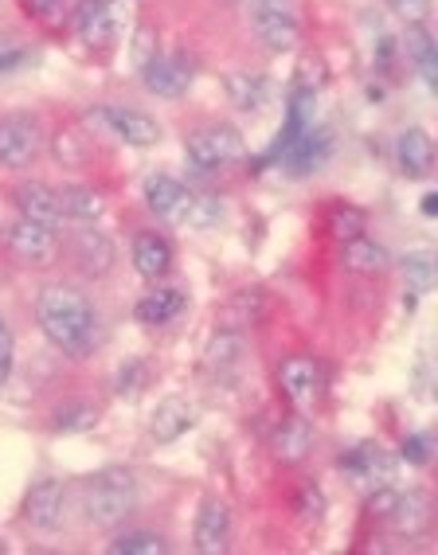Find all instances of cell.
<instances>
[{
  "instance_id": "29",
  "label": "cell",
  "mask_w": 438,
  "mask_h": 555,
  "mask_svg": "<svg viewBox=\"0 0 438 555\" xmlns=\"http://www.w3.org/2000/svg\"><path fill=\"white\" fill-rule=\"evenodd\" d=\"M110 555H165L169 544H165V535L157 532H145V528H130V532H118L114 540L106 544Z\"/></svg>"
},
{
  "instance_id": "30",
  "label": "cell",
  "mask_w": 438,
  "mask_h": 555,
  "mask_svg": "<svg viewBox=\"0 0 438 555\" xmlns=\"http://www.w3.org/2000/svg\"><path fill=\"white\" fill-rule=\"evenodd\" d=\"M87 157H90L87 133H79V129H60V133H55V160H60V165L79 169V165H87Z\"/></svg>"
},
{
  "instance_id": "26",
  "label": "cell",
  "mask_w": 438,
  "mask_h": 555,
  "mask_svg": "<svg viewBox=\"0 0 438 555\" xmlns=\"http://www.w3.org/2000/svg\"><path fill=\"white\" fill-rule=\"evenodd\" d=\"M403 51H408V60L415 63V70L423 75V82L438 87V48H435V36L427 31V24H408Z\"/></svg>"
},
{
  "instance_id": "36",
  "label": "cell",
  "mask_w": 438,
  "mask_h": 555,
  "mask_svg": "<svg viewBox=\"0 0 438 555\" xmlns=\"http://www.w3.org/2000/svg\"><path fill=\"white\" fill-rule=\"evenodd\" d=\"M16 4H21L24 16L48 24V28H55L63 21V0H16Z\"/></svg>"
},
{
  "instance_id": "9",
  "label": "cell",
  "mask_w": 438,
  "mask_h": 555,
  "mask_svg": "<svg viewBox=\"0 0 438 555\" xmlns=\"http://www.w3.org/2000/svg\"><path fill=\"white\" fill-rule=\"evenodd\" d=\"M337 466L357 489H376V486H391V481H396V457L384 447H372V442L349 450V454H340Z\"/></svg>"
},
{
  "instance_id": "37",
  "label": "cell",
  "mask_w": 438,
  "mask_h": 555,
  "mask_svg": "<svg viewBox=\"0 0 438 555\" xmlns=\"http://www.w3.org/2000/svg\"><path fill=\"white\" fill-rule=\"evenodd\" d=\"M12 367H16V340H12V328L0 318V387L12 379Z\"/></svg>"
},
{
  "instance_id": "11",
  "label": "cell",
  "mask_w": 438,
  "mask_h": 555,
  "mask_svg": "<svg viewBox=\"0 0 438 555\" xmlns=\"http://www.w3.org/2000/svg\"><path fill=\"white\" fill-rule=\"evenodd\" d=\"M63 513H67V486L48 477V481H36L24 496V520H28L36 532H60Z\"/></svg>"
},
{
  "instance_id": "17",
  "label": "cell",
  "mask_w": 438,
  "mask_h": 555,
  "mask_svg": "<svg viewBox=\"0 0 438 555\" xmlns=\"http://www.w3.org/2000/svg\"><path fill=\"white\" fill-rule=\"evenodd\" d=\"M396 169L408 180H427L435 169V141H430L427 129H403L396 138Z\"/></svg>"
},
{
  "instance_id": "27",
  "label": "cell",
  "mask_w": 438,
  "mask_h": 555,
  "mask_svg": "<svg viewBox=\"0 0 438 555\" xmlns=\"http://www.w3.org/2000/svg\"><path fill=\"white\" fill-rule=\"evenodd\" d=\"M223 82H228L231 102H235L243 114H259V109L270 102V82L262 79V75H243V70H231Z\"/></svg>"
},
{
  "instance_id": "28",
  "label": "cell",
  "mask_w": 438,
  "mask_h": 555,
  "mask_svg": "<svg viewBox=\"0 0 438 555\" xmlns=\"http://www.w3.org/2000/svg\"><path fill=\"white\" fill-rule=\"evenodd\" d=\"M262 313V294L259 289H243V294H235V298L228 301V306L216 313V325L223 328V333H235V328H247L255 325Z\"/></svg>"
},
{
  "instance_id": "6",
  "label": "cell",
  "mask_w": 438,
  "mask_h": 555,
  "mask_svg": "<svg viewBox=\"0 0 438 555\" xmlns=\"http://www.w3.org/2000/svg\"><path fill=\"white\" fill-rule=\"evenodd\" d=\"M250 31L274 55L298 48L301 24L298 12H294V0H250Z\"/></svg>"
},
{
  "instance_id": "8",
  "label": "cell",
  "mask_w": 438,
  "mask_h": 555,
  "mask_svg": "<svg viewBox=\"0 0 438 555\" xmlns=\"http://www.w3.org/2000/svg\"><path fill=\"white\" fill-rule=\"evenodd\" d=\"M192 199H196V192L184 189L177 177H169V172H153V177L145 180V208H150L160 223L189 228Z\"/></svg>"
},
{
  "instance_id": "41",
  "label": "cell",
  "mask_w": 438,
  "mask_h": 555,
  "mask_svg": "<svg viewBox=\"0 0 438 555\" xmlns=\"http://www.w3.org/2000/svg\"><path fill=\"white\" fill-rule=\"evenodd\" d=\"M28 51L21 48L16 40H0V75H12L16 67H24Z\"/></svg>"
},
{
  "instance_id": "34",
  "label": "cell",
  "mask_w": 438,
  "mask_h": 555,
  "mask_svg": "<svg viewBox=\"0 0 438 555\" xmlns=\"http://www.w3.org/2000/svg\"><path fill=\"white\" fill-rule=\"evenodd\" d=\"M130 55H133V67H150L153 60L160 55V40H157V31L150 28V24H141L138 31H133V48H130Z\"/></svg>"
},
{
  "instance_id": "38",
  "label": "cell",
  "mask_w": 438,
  "mask_h": 555,
  "mask_svg": "<svg viewBox=\"0 0 438 555\" xmlns=\"http://www.w3.org/2000/svg\"><path fill=\"white\" fill-rule=\"evenodd\" d=\"M399 457H403L408 466H427V462H430V438L427 435L403 438V447H399Z\"/></svg>"
},
{
  "instance_id": "32",
  "label": "cell",
  "mask_w": 438,
  "mask_h": 555,
  "mask_svg": "<svg viewBox=\"0 0 438 555\" xmlns=\"http://www.w3.org/2000/svg\"><path fill=\"white\" fill-rule=\"evenodd\" d=\"M328 231H333L337 243H349V238H360L364 231H369V216H364L360 208H337L333 219H328Z\"/></svg>"
},
{
  "instance_id": "18",
  "label": "cell",
  "mask_w": 438,
  "mask_h": 555,
  "mask_svg": "<svg viewBox=\"0 0 438 555\" xmlns=\"http://www.w3.org/2000/svg\"><path fill=\"white\" fill-rule=\"evenodd\" d=\"M141 82L157 99H180L192 82V67L180 55H157L150 67H141Z\"/></svg>"
},
{
  "instance_id": "16",
  "label": "cell",
  "mask_w": 438,
  "mask_h": 555,
  "mask_svg": "<svg viewBox=\"0 0 438 555\" xmlns=\"http://www.w3.org/2000/svg\"><path fill=\"white\" fill-rule=\"evenodd\" d=\"M328 153H333V133H328V129L306 126L298 138L282 150V157H286V169L294 172V177H309V172H321Z\"/></svg>"
},
{
  "instance_id": "39",
  "label": "cell",
  "mask_w": 438,
  "mask_h": 555,
  "mask_svg": "<svg viewBox=\"0 0 438 555\" xmlns=\"http://www.w3.org/2000/svg\"><path fill=\"white\" fill-rule=\"evenodd\" d=\"M298 516L301 520H321L325 516V493L318 486H306L298 493Z\"/></svg>"
},
{
  "instance_id": "42",
  "label": "cell",
  "mask_w": 438,
  "mask_h": 555,
  "mask_svg": "<svg viewBox=\"0 0 438 555\" xmlns=\"http://www.w3.org/2000/svg\"><path fill=\"white\" fill-rule=\"evenodd\" d=\"M435 192H430V196H423V211H427V216H435V211H438V204H435Z\"/></svg>"
},
{
  "instance_id": "1",
  "label": "cell",
  "mask_w": 438,
  "mask_h": 555,
  "mask_svg": "<svg viewBox=\"0 0 438 555\" xmlns=\"http://www.w3.org/2000/svg\"><path fill=\"white\" fill-rule=\"evenodd\" d=\"M40 333L67 360H90L99 348V313L75 286H48L36 301Z\"/></svg>"
},
{
  "instance_id": "23",
  "label": "cell",
  "mask_w": 438,
  "mask_h": 555,
  "mask_svg": "<svg viewBox=\"0 0 438 555\" xmlns=\"http://www.w3.org/2000/svg\"><path fill=\"white\" fill-rule=\"evenodd\" d=\"M184 306H189L184 289H177V286H157L153 294H145V298H141L138 306H133V318H138L141 325L160 328V325H169V321H177L180 313H184Z\"/></svg>"
},
{
  "instance_id": "22",
  "label": "cell",
  "mask_w": 438,
  "mask_h": 555,
  "mask_svg": "<svg viewBox=\"0 0 438 555\" xmlns=\"http://www.w3.org/2000/svg\"><path fill=\"white\" fill-rule=\"evenodd\" d=\"M270 450H274V457H279L282 466H298V462H306L309 450H313V427H309V418L301 415V411L294 418H286V423L274 430Z\"/></svg>"
},
{
  "instance_id": "24",
  "label": "cell",
  "mask_w": 438,
  "mask_h": 555,
  "mask_svg": "<svg viewBox=\"0 0 438 555\" xmlns=\"http://www.w3.org/2000/svg\"><path fill=\"white\" fill-rule=\"evenodd\" d=\"M55 199H60L63 219H75V223H94L106 211V196L99 189H87V184H63V189H55Z\"/></svg>"
},
{
  "instance_id": "5",
  "label": "cell",
  "mask_w": 438,
  "mask_h": 555,
  "mask_svg": "<svg viewBox=\"0 0 438 555\" xmlns=\"http://www.w3.org/2000/svg\"><path fill=\"white\" fill-rule=\"evenodd\" d=\"M43 153V129L36 114H0V169H31Z\"/></svg>"
},
{
  "instance_id": "35",
  "label": "cell",
  "mask_w": 438,
  "mask_h": 555,
  "mask_svg": "<svg viewBox=\"0 0 438 555\" xmlns=\"http://www.w3.org/2000/svg\"><path fill=\"white\" fill-rule=\"evenodd\" d=\"M145 379H150V367L141 364V360H130V364L118 372V379H114V391H118V396H126V399H133L141 387H145Z\"/></svg>"
},
{
  "instance_id": "4",
  "label": "cell",
  "mask_w": 438,
  "mask_h": 555,
  "mask_svg": "<svg viewBox=\"0 0 438 555\" xmlns=\"http://www.w3.org/2000/svg\"><path fill=\"white\" fill-rule=\"evenodd\" d=\"M90 129H99L102 138H114L121 145H133V150H150L160 141V121L150 118L145 109L118 106V102H102V106H90L82 114Z\"/></svg>"
},
{
  "instance_id": "20",
  "label": "cell",
  "mask_w": 438,
  "mask_h": 555,
  "mask_svg": "<svg viewBox=\"0 0 438 555\" xmlns=\"http://www.w3.org/2000/svg\"><path fill=\"white\" fill-rule=\"evenodd\" d=\"M384 520H388V528L396 535L415 540V535H423L430 528V496L418 493V489H411V493H396V505H391V513L384 516Z\"/></svg>"
},
{
  "instance_id": "3",
  "label": "cell",
  "mask_w": 438,
  "mask_h": 555,
  "mask_svg": "<svg viewBox=\"0 0 438 555\" xmlns=\"http://www.w3.org/2000/svg\"><path fill=\"white\" fill-rule=\"evenodd\" d=\"M184 160L196 177H216L243 160V133L231 126H199L184 138Z\"/></svg>"
},
{
  "instance_id": "10",
  "label": "cell",
  "mask_w": 438,
  "mask_h": 555,
  "mask_svg": "<svg viewBox=\"0 0 438 555\" xmlns=\"http://www.w3.org/2000/svg\"><path fill=\"white\" fill-rule=\"evenodd\" d=\"M321 384H325V376H321V364L313 357H289L286 364L279 367L282 396H286L289 406H294V411H301V415L318 406Z\"/></svg>"
},
{
  "instance_id": "7",
  "label": "cell",
  "mask_w": 438,
  "mask_h": 555,
  "mask_svg": "<svg viewBox=\"0 0 438 555\" xmlns=\"http://www.w3.org/2000/svg\"><path fill=\"white\" fill-rule=\"evenodd\" d=\"M4 247L24 267H51L60 255V238H55V228H43V223L21 216L4 228Z\"/></svg>"
},
{
  "instance_id": "2",
  "label": "cell",
  "mask_w": 438,
  "mask_h": 555,
  "mask_svg": "<svg viewBox=\"0 0 438 555\" xmlns=\"http://www.w3.org/2000/svg\"><path fill=\"white\" fill-rule=\"evenodd\" d=\"M141 505V486L133 469L126 466H106L94 477H87L82 486V516L90 528H110L126 525V516H133V508Z\"/></svg>"
},
{
  "instance_id": "33",
  "label": "cell",
  "mask_w": 438,
  "mask_h": 555,
  "mask_svg": "<svg viewBox=\"0 0 438 555\" xmlns=\"http://www.w3.org/2000/svg\"><path fill=\"white\" fill-rule=\"evenodd\" d=\"M399 267H403L408 282H415V289H430V282H435V258H430V250L403 255V258H399Z\"/></svg>"
},
{
  "instance_id": "19",
  "label": "cell",
  "mask_w": 438,
  "mask_h": 555,
  "mask_svg": "<svg viewBox=\"0 0 438 555\" xmlns=\"http://www.w3.org/2000/svg\"><path fill=\"white\" fill-rule=\"evenodd\" d=\"M172 262H177V255H172V243L165 235H157V231H141V235L133 238V270H138L145 282L169 278Z\"/></svg>"
},
{
  "instance_id": "25",
  "label": "cell",
  "mask_w": 438,
  "mask_h": 555,
  "mask_svg": "<svg viewBox=\"0 0 438 555\" xmlns=\"http://www.w3.org/2000/svg\"><path fill=\"white\" fill-rule=\"evenodd\" d=\"M340 262H345V270H352V274H364V278L388 274V270H391L388 247H379V243H372V238H364V235L345 243V250H340Z\"/></svg>"
},
{
  "instance_id": "14",
  "label": "cell",
  "mask_w": 438,
  "mask_h": 555,
  "mask_svg": "<svg viewBox=\"0 0 438 555\" xmlns=\"http://www.w3.org/2000/svg\"><path fill=\"white\" fill-rule=\"evenodd\" d=\"M70 258L87 278H106L114 270V262H118V250H114V238L106 231L82 228L70 238Z\"/></svg>"
},
{
  "instance_id": "12",
  "label": "cell",
  "mask_w": 438,
  "mask_h": 555,
  "mask_svg": "<svg viewBox=\"0 0 438 555\" xmlns=\"http://www.w3.org/2000/svg\"><path fill=\"white\" fill-rule=\"evenodd\" d=\"M70 21H75V31H79V40L87 48L102 51L118 40V9H114V0H79Z\"/></svg>"
},
{
  "instance_id": "40",
  "label": "cell",
  "mask_w": 438,
  "mask_h": 555,
  "mask_svg": "<svg viewBox=\"0 0 438 555\" xmlns=\"http://www.w3.org/2000/svg\"><path fill=\"white\" fill-rule=\"evenodd\" d=\"M388 9L396 12L403 24H427L430 4H427V0H388Z\"/></svg>"
},
{
  "instance_id": "31",
  "label": "cell",
  "mask_w": 438,
  "mask_h": 555,
  "mask_svg": "<svg viewBox=\"0 0 438 555\" xmlns=\"http://www.w3.org/2000/svg\"><path fill=\"white\" fill-rule=\"evenodd\" d=\"M94 427H99V406L67 403L55 411V430L60 435H79V430H94Z\"/></svg>"
},
{
  "instance_id": "13",
  "label": "cell",
  "mask_w": 438,
  "mask_h": 555,
  "mask_svg": "<svg viewBox=\"0 0 438 555\" xmlns=\"http://www.w3.org/2000/svg\"><path fill=\"white\" fill-rule=\"evenodd\" d=\"M196 403L184 396H169L160 399L157 411L150 415V438L157 442V447H169V442H177V438H184L192 427H196Z\"/></svg>"
},
{
  "instance_id": "21",
  "label": "cell",
  "mask_w": 438,
  "mask_h": 555,
  "mask_svg": "<svg viewBox=\"0 0 438 555\" xmlns=\"http://www.w3.org/2000/svg\"><path fill=\"white\" fill-rule=\"evenodd\" d=\"M16 211L31 223H43V228H60L63 211L60 199H55V189H48L43 180H24L16 189Z\"/></svg>"
},
{
  "instance_id": "15",
  "label": "cell",
  "mask_w": 438,
  "mask_h": 555,
  "mask_svg": "<svg viewBox=\"0 0 438 555\" xmlns=\"http://www.w3.org/2000/svg\"><path fill=\"white\" fill-rule=\"evenodd\" d=\"M192 544H196L199 555H223V552H228V544H231V508L223 505L219 496H208V501L199 505Z\"/></svg>"
}]
</instances>
